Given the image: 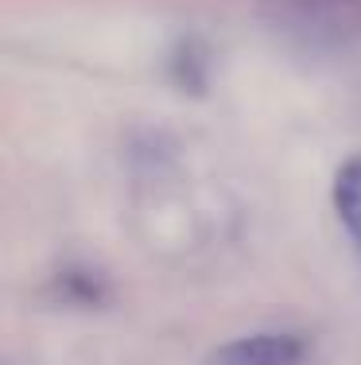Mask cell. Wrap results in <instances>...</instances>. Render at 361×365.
Wrapping results in <instances>:
<instances>
[{"label":"cell","mask_w":361,"mask_h":365,"mask_svg":"<svg viewBox=\"0 0 361 365\" xmlns=\"http://www.w3.org/2000/svg\"><path fill=\"white\" fill-rule=\"evenodd\" d=\"M272 36L307 51L361 47V0H256Z\"/></svg>","instance_id":"1"},{"label":"cell","mask_w":361,"mask_h":365,"mask_svg":"<svg viewBox=\"0 0 361 365\" xmlns=\"http://www.w3.org/2000/svg\"><path fill=\"white\" fill-rule=\"evenodd\" d=\"M58 295L63 303H78V307H93V303H105V284L90 272H66L58 276Z\"/></svg>","instance_id":"5"},{"label":"cell","mask_w":361,"mask_h":365,"mask_svg":"<svg viewBox=\"0 0 361 365\" xmlns=\"http://www.w3.org/2000/svg\"><path fill=\"white\" fill-rule=\"evenodd\" d=\"M334 214H338L354 249L361 253V155L342 163V171L334 175Z\"/></svg>","instance_id":"3"},{"label":"cell","mask_w":361,"mask_h":365,"mask_svg":"<svg viewBox=\"0 0 361 365\" xmlns=\"http://www.w3.org/2000/svg\"><path fill=\"white\" fill-rule=\"evenodd\" d=\"M171 78H175L179 90H191V93L206 90V78H210V51H206V43L199 36L179 39V47L171 51Z\"/></svg>","instance_id":"4"},{"label":"cell","mask_w":361,"mask_h":365,"mask_svg":"<svg viewBox=\"0 0 361 365\" xmlns=\"http://www.w3.org/2000/svg\"><path fill=\"white\" fill-rule=\"evenodd\" d=\"M303 361H307V342L299 334H288V330L245 334L210 354V365H303Z\"/></svg>","instance_id":"2"}]
</instances>
